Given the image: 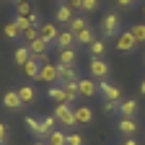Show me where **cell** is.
<instances>
[{"instance_id":"11","label":"cell","mask_w":145,"mask_h":145,"mask_svg":"<svg viewBox=\"0 0 145 145\" xmlns=\"http://www.w3.org/2000/svg\"><path fill=\"white\" fill-rule=\"evenodd\" d=\"M78 91H80V96L91 99V96H96V93H99V86L91 80V78H86V80H78Z\"/></svg>"},{"instance_id":"41","label":"cell","mask_w":145,"mask_h":145,"mask_svg":"<svg viewBox=\"0 0 145 145\" xmlns=\"http://www.w3.org/2000/svg\"><path fill=\"white\" fill-rule=\"evenodd\" d=\"M140 91H142V93H145V80H142V83H140Z\"/></svg>"},{"instance_id":"21","label":"cell","mask_w":145,"mask_h":145,"mask_svg":"<svg viewBox=\"0 0 145 145\" xmlns=\"http://www.w3.org/2000/svg\"><path fill=\"white\" fill-rule=\"evenodd\" d=\"M26 124H29V130H31L36 137H47L44 127H42V119H34V117H29V119H26Z\"/></svg>"},{"instance_id":"7","label":"cell","mask_w":145,"mask_h":145,"mask_svg":"<svg viewBox=\"0 0 145 145\" xmlns=\"http://www.w3.org/2000/svg\"><path fill=\"white\" fill-rule=\"evenodd\" d=\"M88 70H91V75H93V78H106V75H109V65H106L101 57H93V60H91Z\"/></svg>"},{"instance_id":"29","label":"cell","mask_w":145,"mask_h":145,"mask_svg":"<svg viewBox=\"0 0 145 145\" xmlns=\"http://www.w3.org/2000/svg\"><path fill=\"white\" fill-rule=\"evenodd\" d=\"M16 10H18V16H31L34 13V8H31V0H26V3H16Z\"/></svg>"},{"instance_id":"6","label":"cell","mask_w":145,"mask_h":145,"mask_svg":"<svg viewBox=\"0 0 145 145\" xmlns=\"http://www.w3.org/2000/svg\"><path fill=\"white\" fill-rule=\"evenodd\" d=\"M39 36H42L44 42L54 44V42H57V36H60V29H57V24H42V26H39Z\"/></svg>"},{"instance_id":"1","label":"cell","mask_w":145,"mask_h":145,"mask_svg":"<svg viewBox=\"0 0 145 145\" xmlns=\"http://www.w3.org/2000/svg\"><path fill=\"white\" fill-rule=\"evenodd\" d=\"M54 119H57L62 127H75L78 122H75V109H70V104H57L54 106Z\"/></svg>"},{"instance_id":"20","label":"cell","mask_w":145,"mask_h":145,"mask_svg":"<svg viewBox=\"0 0 145 145\" xmlns=\"http://www.w3.org/2000/svg\"><path fill=\"white\" fill-rule=\"evenodd\" d=\"M119 112H122L124 117H130V119H132V114L137 112V101H132V99H127V101H119Z\"/></svg>"},{"instance_id":"23","label":"cell","mask_w":145,"mask_h":145,"mask_svg":"<svg viewBox=\"0 0 145 145\" xmlns=\"http://www.w3.org/2000/svg\"><path fill=\"white\" fill-rule=\"evenodd\" d=\"M49 99H54L57 104H67V96H65V88L62 86H52L49 88Z\"/></svg>"},{"instance_id":"25","label":"cell","mask_w":145,"mask_h":145,"mask_svg":"<svg viewBox=\"0 0 145 145\" xmlns=\"http://www.w3.org/2000/svg\"><path fill=\"white\" fill-rule=\"evenodd\" d=\"M65 88V96H67V104H72L78 96H80V91H78V80L75 83H67V86H62Z\"/></svg>"},{"instance_id":"36","label":"cell","mask_w":145,"mask_h":145,"mask_svg":"<svg viewBox=\"0 0 145 145\" xmlns=\"http://www.w3.org/2000/svg\"><path fill=\"white\" fill-rule=\"evenodd\" d=\"M119 109V101H106L104 99V112H117Z\"/></svg>"},{"instance_id":"12","label":"cell","mask_w":145,"mask_h":145,"mask_svg":"<svg viewBox=\"0 0 145 145\" xmlns=\"http://www.w3.org/2000/svg\"><path fill=\"white\" fill-rule=\"evenodd\" d=\"M31 57H34V54H31V49H29L26 44L16 47V52H13V60H16V65H21V67H24V65H26Z\"/></svg>"},{"instance_id":"33","label":"cell","mask_w":145,"mask_h":145,"mask_svg":"<svg viewBox=\"0 0 145 145\" xmlns=\"http://www.w3.org/2000/svg\"><path fill=\"white\" fill-rule=\"evenodd\" d=\"M16 26H18V29H21V34H24V31H26V29L31 26V21H29V18H26V16H18V18H16Z\"/></svg>"},{"instance_id":"15","label":"cell","mask_w":145,"mask_h":145,"mask_svg":"<svg viewBox=\"0 0 145 145\" xmlns=\"http://www.w3.org/2000/svg\"><path fill=\"white\" fill-rule=\"evenodd\" d=\"M119 132H122V135H135V132H137V124H135V119H130V117H122V119H119Z\"/></svg>"},{"instance_id":"18","label":"cell","mask_w":145,"mask_h":145,"mask_svg":"<svg viewBox=\"0 0 145 145\" xmlns=\"http://www.w3.org/2000/svg\"><path fill=\"white\" fill-rule=\"evenodd\" d=\"M39 70H42V62L36 60V57H31V60L24 65V72H26L29 78H39Z\"/></svg>"},{"instance_id":"24","label":"cell","mask_w":145,"mask_h":145,"mask_svg":"<svg viewBox=\"0 0 145 145\" xmlns=\"http://www.w3.org/2000/svg\"><path fill=\"white\" fill-rule=\"evenodd\" d=\"M18 96H21L24 104H31V101L36 99V91H34L31 86H21V88H18Z\"/></svg>"},{"instance_id":"2","label":"cell","mask_w":145,"mask_h":145,"mask_svg":"<svg viewBox=\"0 0 145 145\" xmlns=\"http://www.w3.org/2000/svg\"><path fill=\"white\" fill-rule=\"evenodd\" d=\"M101 34L104 36H119V16L117 13H106L101 18Z\"/></svg>"},{"instance_id":"39","label":"cell","mask_w":145,"mask_h":145,"mask_svg":"<svg viewBox=\"0 0 145 145\" xmlns=\"http://www.w3.org/2000/svg\"><path fill=\"white\" fill-rule=\"evenodd\" d=\"M117 3H119V5H122V8H130V5H132V3H135V0H117Z\"/></svg>"},{"instance_id":"40","label":"cell","mask_w":145,"mask_h":145,"mask_svg":"<svg viewBox=\"0 0 145 145\" xmlns=\"http://www.w3.org/2000/svg\"><path fill=\"white\" fill-rule=\"evenodd\" d=\"M122 145H137V142H135V140H132V137H127V140H124V142H122Z\"/></svg>"},{"instance_id":"45","label":"cell","mask_w":145,"mask_h":145,"mask_svg":"<svg viewBox=\"0 0 145 145\" xmlns=\"http://www.w3.org/2000/svg\"><path fill=\"white\" fill-rule=\"evenodd\" d=\"M62 3H65V0H62Z\"/></svg>"},{"instance_id":"32","label":"cell","mask_w":145,"mask_h":145,"mask_svg":"<svg viewBox=\"0 0 145 145\" xmlns=\"http://www.w3.org/2000/svg\"><path fill=\"white\" fill-rule=\"evenodd\" d=\"M54 122H57L54 117H44V119H42V127H44V132H47V135L54 132Z\"/></svg>"},{"instance_id":"3","label":"cell","mask_w":145,"mask_h":145,"mask_svg":"<svg viewBox=\"0 0 145 145\" xmlns=\"http://www.w3.org/2000/svg\"><path fill=\"white\" fill-rule=\"evenodd\" d=\"M75 80H80L75 65H57V83L67 86V83H75Z\"/></svg>"},{"instance_id":"8","label":"cell","mask_w":145,"mask_h":145,"mask_svg":"<svg viewBox=\"0 0 145 145\" xmlns=\"http://www.w3.org/2000/svg\"><path fill=\"white\" fill-rule=\"evenodd\" d=\"M3 104H5V109H10V112H18V109L24 106L18 91H5V93H3Z\"/></svg>"},{"instance_id":"44","label":"cell","mask_w":145,"mask_h":145,"mask_svg":"<svg viewBox=\"0 0 145 145\" xmlns=\"http://www.w3.org/2000/svg\"><path fill=\"white\" fill-rule=\"evenodd\" d=\"M142 13H145V5H142Z\"/></svg>"},{"instance_id":"16","label":"cell","mask_w":145,"mask_h":145,"mask_svg":"<svg viewBox=\"0 0 145 145\" xmlns=\"http://www.w3.org/2000/svg\"><path fill=\"white\" fill-rule=\"evenodd\" d=\"M93 39H96V36H93V29H91V26H86L83 31H78V34H75V42H78V44H83V47H88Z\"/></svg>"},{"instance_id":"4","label":"cell","mask_w":145,"mask_h":145,"mask_svg":"<svg viewBox=\"0 0 145 145\" xmlns=\"http://www.w3.org/2000/svg\"><path fill=\"white\" fill-rule=\"evenodd\" d=\"M135 47H137L135 36H132L130 31H119V36H117V49H119V52H127V54H130Z\"/></svg>"},{"instance_id":"14","label":"cell","mask_w":145,"mask_h":145,"mask_svg":"<svg viewBox=\"0 0 145 145\" xmlns=\"http://www.w3.org/2000/svg\"><path fill=\"white\" fill-rule=\"evenodd\" d=\"M47 145H67V135L65 130H54L47 135Z\"/></svg>"},{"instance_id":"22","label":"cell","mask_w":145,"mask_h":145,"mask_svg":"<svg viewBox=\"0 0 145 145\" xmlns=\"http://www.w3.org/2000/svg\"><path fill=\"white\" fill-rule=\"evenodd\" d=\"M29 49H31V54H47V49H49V42H44L42 36L36 42H31L29 44Z\"/></svg>"},{"instance_id":"19","label":"cell","mask_w":145,"mask_h":145,"mask_svg":"<svg viewBox=\"0 0 145 145\" xmlns=\"http://www.w3.org/2000/svg\"><path fill=\"white\" fill-rule=\"evenodd\" d=\"M91 119H93V112H91L88 106H78L75 109V122L78 124H88Z\"/></svg>"},{"instance_id":"27","label":"cell","mask_w":145,"mask_h":145,"mask_svg":"<svg viewBox=\"0 0 145 145\" xmlns=\"http://www.w3.org/2000/svg\"><path fill=\"white\" fill-rule=\"evenodd\" d=\"M130 34L135 36V42H137V44L145 42V24H135V26L130 29Z\"/></svg>"},{"instance_id":"37","label":"cell","mask_w":145,"mask_h":145,"mask_svg":"<svg viewBox=\"0 0 145 145\" xmlns=\"http://www.w3.org/2000/svg\"><path fill=\"white\" fill-rule=\"evenodd\" d=\"M67 5L72 10H83V0H67Z\"/></svg>"},{"instance_id":"5","label":"cell","mask_w":145,"mask_h":145,"mask_svg":"<svg viewBox=\"0 0 145 145\" xmlns=\"http://www.w3.org/2000/svg\"><path fill=\"white\" fill-rule=\"evenodd\" d=\"M39 80H42V83L54 86V83H57V65L44 62V65H42V70H39Z\"/></svg>"},{"instance_id":"46","label":"cell","mask_w":145,"mask_h":145,"mask_svg":"<svg viewBox=\"0 0 145 145\" xmlns=\"http://www.w3.org/2000/svg\"><path fill=\"white\" fill-rule=\"evenodd\" d=\"M0 145H3V142H0Z\"/></svg>"},{"instance_id":"38","label":"cell","mask_w":145,"mask_h":145,"mask_svg":"<svg viewBox=\"0 0 145 145\" xmlns=\"http://www.w3.org/2000/svg\"><path fill=\"white\" fill-rule=\"evenodd\" d=\"M5 140H8V127L0 122V142H5Z\"/></svg>"},{"instance_id":"43","label":"cell","mask_w":145,"mask_h":145,"mask_svg":"<svg viewBox=\"0 0 145 145\" xmlns=\"http://www.w3.org/2000/svg\"><path fill=\"white\" fill-rule=\"evenodd\" d=\"M34 145H47V142H34Z\"/></svg>"},{"instance_id":"9","label":"cell","mask_w":145,"mask_h":145,"mask_svg":"<svg viewBox=\"0 0 145 145\" xmlns=\"http://www.w3.org/2000/svg\"><path fill=\"white\" fill-rule=\"evenodd\" d=\"M99 93H104V99H106V101H119L122 91H119L117 86H112V83H106V80H104V83L99 86Z\"/></svg>"},{"instance_id":"30","label":"cell","mask_w":145,"mask_h":145,"mask_svg":"<svg viewBox=\"0 0 145 145\" xmlns=\"http://www.w3.org/2000/svg\"><path fill=\"white\" fill-rule=\"evenodd\" d=\"M24 39L31 44V42H36V39H39V26H29L26 31H24Z\"/></svg>"},{"instance_id":"31","label":"cell","mask_w":145,"mask_h":145,"mask_svg":"<svg viewBox=\"0 0 145 145\" xmlns=\"http://www.w3.org/2000/svg\"><path fill=\"white\" fill-rule=\"evenodd\" d=\"M5 36H8V39H18V36H21V29L16 26V21L5 26Z\"/></svg>"},{"instance_id":"13","label":"cell","mask_w":145,"mask_h":145,"mask_svg":"<svg viewBox=\"0 0 145 145\" xmlns=\"http://www.w3.org/2000/svg\"><path fill=\"white\" fill-rule=\"evenodd\" d=\"M54 44H57L60 49L72 47V44H75V34H72L70 29H65V31H60V36H57V42H54Z\"/></svg>"},{"instance_id":"42","label":"cell","mask_w":145,"mask_h":145,"mask_svg":"<svg viewBox=\"0 0 145 145\" xmlns=\"http://www.w3.org/2000/svg\"><path fill=\"white\" fill-rule=\"evenodd\" d=\"M13 3H26V0H13Z\"/></svg>"},{"instance_id":"17","label":"cell","mask_w":145,"mask_h":145,"mask_svg":"<svg viewBox=\"0 0 145 145\" xmlns=\"http://www.w3.org/2000/svg\"><path fill=\"white\" fill-rule=\"evenodd\" d=\"M75 57H78V52L72 49V47L60 49V65H75Z\"/></svg>"},{"instance_id":"26","label":"cell","mask_w":145,"mask_h":145,"mask_svg":"<svg viewBox=\"0 0 145 145\" xmlns=\"http://www.w3.org/2000/svg\"><path fill=\"white\" fill-rule=\"evenodd\" d=\"M88 24H86V18H80V16H75V18H72V21L67 24V29L72 31V34H78V31H83Z\"/></svg>"},{"instance_id":"35","label":"cell","mask_w":145,"mask_h":145,"mask_svg":"<svg viewBox=\"0 0 145 145\" xmlns=\"http://www.w3.org/2000/svg\"><path fill=\"white\" fill-rule=\"evenodd\" d=\"M96 8H99V0H83V10L86 13H93Z\"/></svg>"},{"instance_id":"28","label":"cell","mask_w":145,"mask_h":145,"mask_svg":"<svg viewBox=\"0 0 145 145\" xmlns=\"http://www.w3.org/2000/svg\"><path fill=\"white\" fill-rule=\"evenodd\" d=\"M88 52L93 54V57H101V54H104V42L101 39H93V42L88 44Z\"/></svg>"},{"instance_id":"34","label":"cell","mask_w":145,"mask_h":145,"mask_svg":"<svg viewBox=\"0 0 145 145\" xmlns=\"http://www.w3.org/2000/svg\"><path fill=\"white\" fill-rule=\"evenodd\" d=\"M67 145H83V137L78 132H67Z\"/></svg>"},{"instance_id":"10","label":"cell","mask_w":145,"mask_h":145,"mask_svg":"<svg viewBox=\"0 0 145 145\" xmlns=\"http://www.w3.org/2000/svg\"><path fill=\"white\" fill-rule=\"evenodd\" d=\"M54 18H57V24H70L72 18H75V13H72V8L67 5V3H60V8H57V13H54Z\"/></svg>"}]
</instances>
